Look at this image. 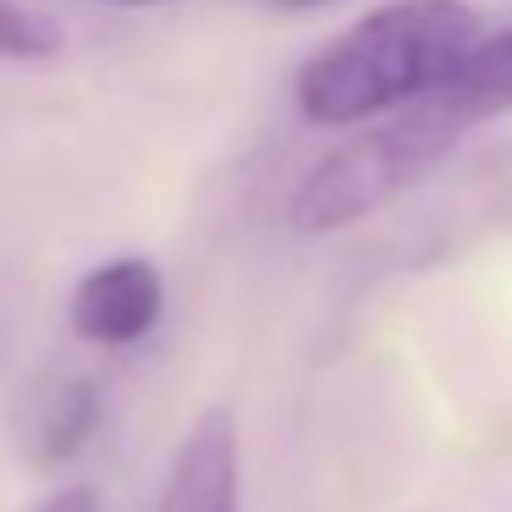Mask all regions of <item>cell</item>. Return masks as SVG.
<instances>
[{
    "instance_id": "6da1fadb",
    "label": "cell",
    "mask_w": 512,
    "mask_h": 512,
    "mask_svg": "<svg viewBox=\"0 0 512 512\" xmlns=\"http://www.w3.org/2000/svg\"><path fill=\"white\" fill-rule=\"evenodd\" d=\"M485 39V17L468 0H391L325 39L303 61L298 111L314 127H358L397 116L441 94Z\"/></svg>"
},
{
    "instance_id": "7a4b0ae2",
    "label": "cell",
    "mask_w": 512,
    "mask_h": 512,
    "mask_svg": "<svg viewBox=\"0 0 512 512\" xmlns=\"http://www.w3.org/2000/svg\"><path fill=\"white\" fill-rule=\"evenodd\" d=\"M463 133L468 127L452 122L435 100L380 116L358 138L336 144L331 155H320L303 171V182L292 188L287 221L303 237L347 232V226L369 221L375 210L397 204L402 193H413L419 182H430L435 166H446V155L457 149Z\"/></svg>"
},
{
    "instance_id": "3957f363",
    "label": "cell",
    "mask_w": 512,
    "mask_h": 512,
    "mask_svg": "<svg viewBox=\"0 0 512 512\" xmlns=\"http://www.w3.org/2000/svg\"><path fill=\"white\" fill-rule=\"evenodd\" d=\"M166 314V281L144 254H122L83 270L67 298V325L89 347H138Z\"/></svg>"
},
{
    "instance_id": "277c9868",
    "label": "cell",
    "mask_w": 512,
    "mask_h": 512,
    "mask_svg": "<svg viewBox=\"0 0 512 512\" xmlns=\"http://www.w3.org/2000/svg\"><path fill=\"white\" fill-rule=\"evenodd\" d=\"M155 512H243V435L226 402L204 408L182 430L160 479Z\"/></svg>"
},
{
    "instance_id": "5b68a950",
    "label": "cell",
    "mask_w": 512,
    "mask_h": 512,
    "mask_svg": "<svg viewBox=\"0 0 512 512\" xmlns=\"http://www.w3.org/2000/svg\"><path fill=\"white\" fill-rule=\"evenodd\" d=\"M100 430V391L89 375H72V369H45L23 386L12 408V435L17 452L28 457V468L50 474V468H67L83 446Z\"/></svg>"
},
{
    "instance_id": "8992f818",
    "label": "cell",
    "mask_w": 512,
    "mask_h": 512,
    "mask_svg": "<svg viewBox=\"0 0 512 512\" xmlns=\"http://www.w3.org/2000/svg\"><path fill=\"white\" fill-rule=\"evenodd\" d=\"M430 100L463 127H479L490 116L512 111V28L479 39V50L463 61V72Z\"/></svg>"
},
{
    "instance_id": "52a82bcc",
    "label": "cell",
    "mask_w": 512,
    "mask_h": 512,
    "mask_svg": "<svg viewBox=\"0 0 512 512\" xmlns=\"http://www.w3.org/2000/svg\"><path fill=\"white\" fill-rule=\"evenodd\" d=\"M67 45V28L45 12L28 6H6L0 0V61H45Z\"/></svg>"
},
{
    "instance_id": "ba28073f",
    "label": "cell",
    "mask_w": 512,
    "mask_h": 512,
    "mask_svg": "<svg viewBox=\"0 0 512 512\" xmlns=\"http://www.w3.org/2000/svg\"><path fill=\"white\" fill-rule=\"evenodd\" d=\"M34 512H100V490L94 485H67L56 496H45Z\"/></svg>"
},
{
    "instance_id": "9c48e42d",
    "label": "cell",
    "mask_w": 512,
    "mask_h": 512,
    "mask_svg": "<svg viewBox=\"0 0 512 512\" xmlns=\"http://www.w3.org/2000/svg\"><path fill=\"white\" fill-rule=\"evenodd\" d=\"M270 12H320V6H336V0H259Z\"/></svg>"
},
{
    "instance_id": "30bf717a",
    "label": "cell",
    "mask_w": 512,
    "mask_h": 512,
    "mask_svg": "<svg viewBox=\"0 0 512 512\" xmlns=\"http://www.w3.org/2000/svg\"><path fill=\"white\" fill-rule=\"evenodd\" d=\"M94 6H133V12H149V6H177V0H94Z\"/></svg>"
}]
</instances>
